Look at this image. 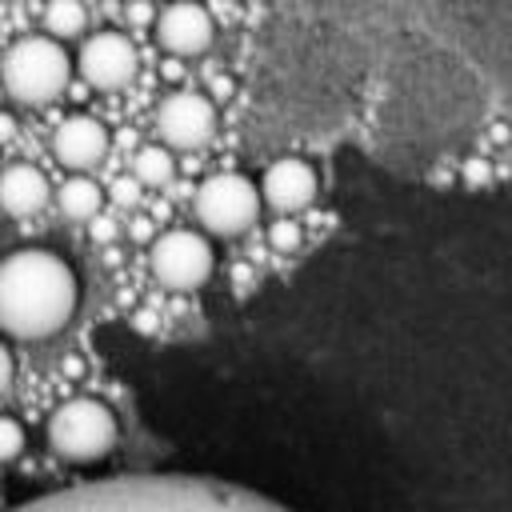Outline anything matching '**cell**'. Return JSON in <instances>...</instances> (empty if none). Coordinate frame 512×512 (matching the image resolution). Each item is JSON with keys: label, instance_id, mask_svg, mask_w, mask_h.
Segmentation results:
<instances>
[{"label": "cell", "instance_id": "6da1fadb", "mask_svg": "<svg viewBox=\"0 0 512 512\" xmlns=\"http://www.w3.org/2000/svg\"><path fill=\"white\" fill-rule=\"evenodd\" d=\"M36 508H128V512H224V508H280L276 500L224 484L212 476H112L32 500Z\"/></svg>", "mask_w": 512, "mask_h": 512}, {"label": "cell", "instance_id": "7a4b0ae2", "mask_svg": "<svg viewBox=\"0 0 512 512\" xmlns=\"http://www.w3.org/2000/svg\"><path fill=\"white\" fill-rule=\"evenodd\" d=\"M80 304L76 268L52 248H16L0 260V332L48 340L68 328Z\"/></svg>", "mask_w": 512, "mask_h": 512}, {"label": "cell", "instance_id": "3957f363", "mask_svg": "<svg viewBox=\"0 0 512 512\" xmlns=\"http://www.w3.org/2000/svg\"><path fill=\"white\" fill-rule=\"evenodd\" d=\"M72 80V56L56 36H20L0 64L4 96L20 104H52Z\"/></svg>", "mask_w": 512, "mask_h": 512}, {"label": "cell", "instance_id": "277c9868", "mask_svg": "<svg viewBox=\"0 0 512 512\" xmlns=\"http://www.w3.org/2000/svg\"><path fill=\"white\" fill-rule=\"evenodd\" d=\"M116 412L96 396H72L48 416V448L68 464H96L116 448Z\"/></svg>", "mask_w": 512, "mask_h": 512}, {"label": "cell", "instance_id": "5b68a950", "mask_svg": "<svg viewBox=\"0 0 512 512\" xmlns=\"http://www.w3.org/2000/svg\"><path fill=\"white\" fill-rule=\"evenodd\" d=\"M192 212L208 236H240L260 216V188L244 172H212L196 188Z\"/></svg>", "mask_w": 512, "mask_h": 512}, {"label": "cell", "instance_id": "8992f818", "mask_svg": "<svg viewBox=\"0 0 512 512\" xmlns=\"http://www.w3.org/2000/svg\"><path fill=\"white\" fill-rule=\"evenodd\" d=\"M148 268L168 292H196L212 280L216 252L196 228H168L148 244Z\"/></svg>", "mask_w": 512, "mask_h": 512}, {"label": "cell", "instance_id": "52a82bcc", "mask_svg": "<svg viewBox=\"0 0 512 512\" xmlns=\"http://www.w3.org/2000/svg\"><path fill=\"white\" fill-rule=\"evenodd\" d=\"M156 132L168 148H204L216 136V104L200 92H172L156 108Z\"/></svg>", "mask_w": 512, "mask_h": 512}, {"label": "cell", "instance_id": "ba28073f", "mask_svg": "<svg viewBox=\"0 0 512 512\" xmlns=\"http://www.w3.org/2000/svg\"><path fill=\"white\" fill-rule=\"evenodd\" d=\"M76 68L96 92H116L136 76V48L124 32H96L80 44Z\"/></svg>", "mask_w": 512, "mask_h": 512}, {"label": "cell", "instance_id": "9c48e42d", "mask_svg": "<svg viewBox=\"0 0 512 512\" xmlns=\"http://www.w3.org/2000/svg\"><path fill=\"white\" fill-rule=\"evenodd\" d=\"M216 40V20L200 0H172L156 16V44L172 56H200Z\"/></svg>", "mask_w": 512, "mask_h": 512}, {"label": "cell", "instance_id": "30bf717a", "mask_svg": "<svg viewBox=\"0 0 512 512\" xmlns=\"http://www.w3.org/2000/svg\"><path fill=\"white\" fill-rule=\"evenodd\" d=\"M256 188H260V204L276 212H304L320 192V176L304 156H280L264 168Z\"/></svg>", "mask_w": 512, "mask_h": 512}, {"label": "cell", "instance_id": "8fae6325", "mask_svg": "<svg viewBox=\"0 0 512 512\" xmlns=\"http://www.w3.org/2000/svg\"><path fill=\"white\" fill-rule=\"evenodd\" d=\"M108 144H112V140H108V128H104L96 116H84V112L60 120L56 132H52V156H56L64 168H72V172L96 168V164L104 160Z\"/></svg>", "mask_w": 512, "mask_h": 512}, {"label": "cell", "instance_id": "7c38bea8", "mask_svg": "<svg viewBox=\"0 0 512 512\" xmlns=\"http://www.w3.org/2000/svg\"><path fill=\"white\" fill-rule=\"evenodd\" d=\"M52 188H48V176L32 164H8L0 172V212L8 216H36L44 204H48Z\"/></svg>", "mask_w": 512, "mask_h": 512}, {"label": "cell", "instance_id": "4fadbf2b", "mask_svg": "<svg viewBox=\"0 0 512 512\" xmlns=\"http://www.w3.org/2000/svg\"><path fill=\"white\" fill-rule=\"evenodd\" d=\"M56 208H60V216H64V220L88 224V220H96V216H100V208H104V188H100L92 176L72 172V176L56 188Z\"/></svg>", "mask_w": 512, "mask_h": 512}, {"label": "cell", "instance_id": "5bb4252c", "mask_svg": "<svg viewBox=\"0 0 512 512\" xmlns=\"http://www.w3.org/2000/svg\"><path fill=\"white\" fill-rule=\"evenodd\" d=\"M176 176V160H172V148L168 144H144L132 160V180L140 188H160Z\"/></svg>", "mask_w": 512, "mask_h": 512}, {"label": "cell", "instance_id": "9a60e30c", "mask_svg": "<svg viewBox=\"0 0 512 512\" xmlns=\"http://www.w3.org/2000/svg\"><path fill=\"white\" fill-rule=\"evenodd\" d=\"M84 24H88V12L80 0H48V8H44V32L48 36L68 40V36L84 32Z\"/></svg>", "mask_w": 512, "mask_h": 512}, {"label": "cell", "instance_id": "2e32d148", "mask_svg": "<svg viewBox=\"0 0 512 512\" xmlns=\"http://www.w3.org/2000/svg\"><path fill=\"white\" fill-rule=\"evenodd\" d=\"M268 244H272L280 256H292V252L304 244V228H300L296 212H280V216L268 224Z\"/></svg>", "mask_w": 512, "mask_h": 512}, {"label": "cell", "instance_id": "e0dca14e", "mask_svg": "<svg viewBox=\"0 0 512 512\" xmlns=\"http://www.w3.org/2000/svg\"><path fill=\"white\" fill-rule=\"evenodd\" d=\"M24 444H28L24 424H20V420H12V416H0V464L20 460V456H24Z\"/></svg>", "mask_w": 512, "mask_h": 512}, {"label": "cell", "instance_id": "ac0fdd59", "mask_svg": "<svg viewBox=\"0 0 512 512\" xmlns=\"http://www.w3.org/2000/svg\"><path fill=\"white\" fill-rule=\"evenodd\" d=\"M12 376H16V356H12V348L0 340V392H8Z\"/></svg>", "mask_w": 512, "mask_h": 512}, {"label": "cell", "instance_id": "d6986e66", "mask_svg": "<svg viewBox=\"0 0 512 512\" xmlns=\"http://www.w3.org/2000/svg\"><path fill=\"white\" fill-rule=\"evenodd\" d=\"M112 196H116V204H136V196H140V184L136 180H116V188H112Z\"/></svg>", "mask_w": 512, "mask_h": 512}, {"label": "cell", "instance_id": "ffe728a7", "mask_svg": "<svg viewBox=\"0 0 512 512\" xmlns=\"http://www.w3.org/2000/svg\"><path fill=\"white\" fill-rule=\"evenodd\" d=\"M16 128H20V124H16V116L0 108V144H8V140H16Z\"/></svg>", "mask_w": 512, "mask_h": 512}, {"label": "cell", "instance_id": "44dd1931", "mask_svg": "<svg viewBox=\"0 0 512 512\" xmlns=\"http://www.w3.org/2000/svg\"><path fill=\"white\" fill-rule=\"evenodd\" d=\"M0 100H4V84H0Z\"/></svg>", "mask_w": 512, "mask_h": 512}]
</instances>
